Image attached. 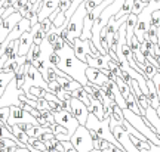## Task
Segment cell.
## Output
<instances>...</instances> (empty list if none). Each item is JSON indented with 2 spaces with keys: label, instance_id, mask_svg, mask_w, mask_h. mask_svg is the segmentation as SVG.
Wrapping results in <instances>:
<instances>
[{
  "label": "cell",
  "instance_id": "obj_23",
  "mask_svg": "<svg viewBox=\"0 0 160 152\" xmlns=\"http://www.w3.org/2000/svg\"><path fill=\"white\" fill-rule=\"evenodd\" d=\"M40 56H42V49H40V46L33 43V46H31V49H30V52H28V55H27V62L31 64V62H34V61H39Z\"/></svg>",
  "mask_w": 160,
  "mask_h": 152
},
{
  "label": "cell",
  "instance_id": "obj_29",
  "mask_svg": "<svg viewBox=\"0 0 160 152\" xmlns=\"http://www.w3.org/2000/svg\"><path fill=\"white\" fill-rule=\"evenodd\" d=\"M145 3H142V2H141V0H133V6H132V13H133V15H139V13H141V12L144 11V7H145Z\"/></svg>",
  "mask_w": 160,
  "mask_h": 152
},
{
  "label": "cell",
  "instance_id": "obj_16",
  "mask_svg": "<svg viewBox=\"0 0 160 152\" xmlns=\"http://www.w3.org/2000/svg\"><path fill=\"white\" fill-rule=\"evenodd\" d=\"M18 41H19L18 56H27L30 49H31V46H33V36H31L30 33H24Z\"/></svg>",
  "mask_w": 160,
  "mask_h": 152
},
{
  "label": "cell",
  "instance_id": "obj_9",
  "mask_svg": "<svg viewBox=\"0 0 160 152\" xmlns=\"http://www.w3.org/2000/svg\"><path fill=\"white\" fill-rule=\"evenodd\" d=\"M111 133H113L116 140L123 146L125 152H139L137 148L132 145L131 136H129V133L126 131V129L123 126H114V127H111Z\"/></svg>",
  "mask_w": 160,
  "mask_h": 152
},
{
  "label": "cell",
  "instance_id": "obj_7",
  "mask_svg": "<svg viewBox=\"0 0 160 152\" xmlns=\"http://www.w3.org/2000/svg\"><path fill=\"white\" fill-rule=\"evenodd\" d=\"M19 123H27V124H33V126H39L36 118L31 115L30 112L24 111L18 107H11V115H9V121H8V126L12 127V126H17Z\"/></svg>",
  "mask_w": 160,
  "mask_h": 152
},
{
  "label": "cell",
  "instance_id": "obj_26",
  "mask_svg": "<svg viewBox=\"0 0 160 152\" xmlns=\"http://www.w3.org/2000/svg\"><path fill=\"white\" fill-rule=\"evenodd\" d=\"M27 145H30L33 149H37V151H40V152H45L46 149H48L45 142L39 140V139H36V137H30L28 142H27Z\"/></svg>",
  "mask_w": 160,
  "mask_h": 152
},
{
  "label": "cell",
  "instance_id": "obj_49",
  "mask_svg": "<svg viewBox=\"0 0 160 152\" xmlns=\"http://www.w3.org/2000/svg\"><path fill=\"white\" fill-rule=\"evenodd\" d=\"M0 152H6V149H0Z\"/></svg>",
  "mask_w": 160,
  "mask_h": 152
},
{
  "label": "cell",
  "instance_id": "obj_5",
  "mask_svg": "<svg viewBox=\"0 0 160 152\" xmlns=\"http://www.w3.org/2000/svg\"><path fill=\"white\" fill-rule=\"evenodd\" d=\"M31 87H39V89H43V90L49 92L48 83L45 81L42 73H40L37 68H34L31 64H30L28 68H27V74H25V84H24V87H22L24 93L27 95Z\"/></svg>",
  "mask_w": 160,
  "mask_h": 152
},
{
  "label": "cell",
  "instance_id": "obj_21",
  "mask_svg": "<svg viewBox=\"0 0 160 152\" xmlns=\"http://www.w3.org/2000/svg\"><path fill=\"white\" fill-rule=\"evenodd\" d=\"M13 77H15V74H12V73H0V97L3 96L6 87L13 80Z\"/></svg>",
  "mask_w": 160,
  "mask_h": 152
},
{
  "label": "cell",
  "instance_id": "obj_46",
  "mask_svg": "<svg viewBox=\"0 0 160 152\" xmlns=\"http://www.w3.org/2000/svg\"><path fill=\"white\" fill-rule=\"evenodd\" d=\"M141 2H142V3H145V5H148V3L151 2V0H141Z\"/></svg>",
  "mask_w": 160,
  "mask_h": 152
},
{
  "label": "cell",
  "instance_id": "obj_48",
  "mask_svg": "<svg viewBox=\"0 0 160 152\" xmlns=\"http://www.w3.org/2000/svg\"><path fill=\"white\" fill-rule=\"evenodd\" d=\"M91 152H102V151H98V149H92Z\"/></svg>",
  "mask_w": 160,
  "mask_h": 152
},
{
  "label": "cell",
  "instance_id": "obj_14",
  "mask_svg": "<svg viewBox=\"0 0 160 152\" xmlns=\"http://www.w3.org/2000/svg\"><path fill=\"white\" fill-rule=\"evenodd\" d=\"M86 78H88V83L99 86V87L105 84V81L108 80L102 74L101 69H95V68H91V67H88V69H86Z\"/></svg>",
  "mask_w": 160,
  "mask_h": 152
},
{
  "label": "cell",
  "instance_id": "obj_52",
  "mask_svg": "<svg viewBox=\"0 0 160 152\" xmlns=\"http://www.w3.org/2000/svg\"><path fill=\"white\" fill-rule=\"evenodd\" d=\"M70 2H73V0H70Z\"/></svg>",
  "mask_w": 160,
  "mask_h": 152
},
{
  "label": "cell",
  "instance_id": "obj_34",
  "mask_svg": "<svg viewBox=\"0 0 160 152\" xmlns=\"http://www.w3.org/2000/svg\"><path fill=\"white\" fill-rule=\"evenodd\" d=\"M70 6H71V2H70V0H59V6H58V7H59V11L65 15V12L70 9Z\"/></svg>",
  "mask_w": 160,
  "mask_h": 152
},
{
  "label": "cell",
  "instance_id": "obj_13",
  "mask_svg": "<svg viewBox=\"0 0 160 152\" xmlns=\"http://www.w3.org/2000/svg\"><path fill=\"white\" fill-rule=\"evenodd\" d=\"M59 6V0H43L42 3V7L40 11L37 12V19H39V24H42L45 19L51 17L53 12L58 9Z\"/></svg>",
  "mask_w": 160,
  "mask_h": 152
},
{
  "label": "cell",
  "instance_id": "obj_41",
  "mask_svg": "<svg viewBox=\"0 0 160 152\" xmlns=\"http://www.w3.org/2000/svg\"><path fill=\"white\" fill-rule=\"evenodd\" d=\"M89 133H91L92 142H98V140H99V139H101V137H99V136H98L97 133H95V131H92V130H89Z\"/></svg>",
  "mask_w": 160,
  "mask_h": 152
},
{
  "label": "cell",
  "instance_id": "obj_51",
  "mask_svg": "<svg viewBox=\"0 0 160 152\" xmlns=\"http://www.w3.org/2000/svg\"><path fill=\"white\" fill-rule=\"evenodd\" d=\"M0 50H2V45H0Z\"/></svg>",
  "mask_w": 160,
  "mask_h": 152
},
{
  "label": "cell",
  "instance_id": "obj_44",
  "mask_svg": "<svg viewBox=\"0 0 160 152\" xmlns=\"http://www.w3.org/2000/svg\"><path fill=\"white\" fill-rule=\"evenodd\" d=\"M27 149H28L30 152H40V151H37V149H33V148L30 146V145H27Z\"/></svg>",
  "mask_w": 160,
  "mask_h": 152
},
{
  "label": "cell",
  "instance_id": "obj_36",
  "mask_svg": "<svg viewBox=\"0 0 160 152\" xmlns=\"http://www.w3.org/2000/svg\"><path fill=\"white\" fill-rule=\"evenodd\" d=\"M25 3H27V0H13V7H15V11L19 12L24 7Z\"/></svg>",
  "mask_w": 160,
  "mask_h": 152
},
{
  "label": "cell",
  "instance_id": "obj_32",
  "mask_svg": "<svg viewBox=\"0 0 160 152\" xmlns=\"http://www.w3.org/2000/svg\"><path fill=\"white\" fill-rule=\"evenodd\" d=\"M151 25L156 27L157 30L160 28V9H157V11L151 13Z\"/></svg>",
  "mask_w": 160,
  "mask_h": 152
},
{
  "label": "cell",
  "instance_id": "obj_27",
  "mask_svg": "<svg viewBox=\"0 0 160 152\" xmlns=\"http://www.w3.org/2000/svg\"><path fill=\"white\" fill-rule=\"evenodd\" d=\"M9 115H11V107L9 108H0V124H3L8 129H12L8 126V121H9Z\"/></svg>",
  "mask_w": 160,
  "mask_h": 152
},
{
  "label": "cell",
  "instance_id": "obj_4",
  "mask_svg": "<svg viewBox=\"0 0 160 152\" xmlns=\"http://www.w3.org/2000/svg\"><path fill=\"white\" fill-rule=\"evenodd\" d=\"M71 145L76 148L77 152H91L93 149V142H92L91 133L85 126H79L74 135L71 136Z\"/></svg>",
  "mask_w": 160,
  "mask_h": 152
},
{
  "label": "cell",
  "instance_id": "obj_38",
  "mask_svg": "<svg viewBox=\"0 0 160 152\" xmlns=\"http://www.w3.org/2000/svg\"><path fill=\"white\" fill-rule=\"evenodd\" d=\"M64 46H65V41H64L62 39H58L57 43L53 45V50H55V52H59L61 49H64Z\"/></svg>",
  "mask_w": 160,
  "mask_h": 152
},
{
  "label": "cell",
  "instance_id": "obj_3",
  "mask_svg": "<svg viewBox=\"0 0 160 152\" xmlns=\"http://www.w3.org/2000/svg\"><path fill=\"white\" fill-rule=\"evenodd\" d=\"M88 15L86 12V6L85 3L76 9V12L73 13V17L68 19V41H67V46L73 47V43H74V39H79L82 36V31H83V22H85V18Z\"/></svg>",
  "mask_w": 160,
  "mask_h": 152
},
{
  "label": "cell",
  "instance_id": "obj_45",
  "mask_svg": "<svg viewBox=\"0 0 160 152\" xmlns=\"http://www.w3.org/2000/svg\"><path fill=\"white\" fill-rule=\"evenodd\" d=\"M156 114H157V117H159V118H160V107L157 108V109H156Z\"/></svg>",
  "mask_w": 160,
  "mask_h": 152
},
{
  "label": "cell",
  "instance_id": "obj_37",
  "mask_svg": "<svg viewBox=\"0 0 160 152\" xmlns=\"http://www.w3.org/2000/svg\"><path fill=\"white\" fill-rule=\"evenodd\" d=\"M64 146V152H77L76 151V148L71 145V142H61Z\"/></svg>",
  "mask_w": 160,
  "mask_h": 152
},
{
  "label": "cell",
  "instance_id": "obj_31",
  "mask_svg": "<svg viewBox=\"0 0 160 152\" xmlns=\"http://www.w3.org/2000/svg\"><path fill=\"white\" fill-rule=\"evenodd\" d=\"M52 28H53V24H52V21L48 18V19H45L43 22L40 24V30L43 31L45 34H49L52 31Z\"/></svg>",
  "mask_w": 160,
  "mask_h": 152
},
{
  "label": "cell",
  "instance_id": "obj_33",
  "mask_svg": "<svg viewBox=\"0 0 160 152\" xmlns=\"http://www.w3.org/2000/svg\"><path fill=\"white\" fill-rule=\"evenodd\" d=\"M45 37H46V34L43 33L42 30H39V31L33 36V43H34V45H37V46H40V45H42V41L45 40Z\"/></svg>",
  "mask_w": 160,
  "mask_h": 152
},
{
  "label": "cell",
  "instance_id": "obj_18",
  "mask_svg": "<svg viewBox=\"0 0 160 152\" xmlns=\"http://www.w3.org/2000/svg\"><path fill=\"white\" fill-rule=\"evenodd\" d=\"M147 87H148V95H147L148 107L153 108V109H157L160 107V102H159V97H157V92H156L153 80H147Z\"/></svg>",
  "mask_w": 160,
  "mask_h": 152
},
{
  "label": "cell",
  "instance_id": "obj_1",
  "mask_svg": "<svg viewBox=\"0 0 160 152\" xmlns=\"http://www.w3.org/2000/svg\"><path fill=\"white\" fill-rule=\"evenodd\" d=\"M58 56H59V64H58V69H61L62 73L68 74L71 78L80 83L82 86L88 84V78H86V69H88V64L85 62H80L76 58L73 47L70 46H64V49H61L59 52H57Z\"/></svg>",
  "mask_w": 160,
  "mask_h": 152
},
{
  "label": "cell",
  "instance_id": "obj_22",
  "mask_svg": "<svg viewBox=\"0 0 160 152\" xmlns=\"http://www.w3.org/2000/svg\"><path fill=\"white\" fill-rule=\"evenodd\" d=\"M71 97H74V99H77V101L83 102L86 107H89V105H91V101H89V95L86 93V90L83 89V86H82V87H79L77 90L73 92V93H71Z\"/></svg>",
  "mask_w": 160,
  "mask_h": 152
},
{
  "label": "cell",
  "instance_id": "obj_11",
  "mask_svg": "<svg viewBox=\"0 0 160 152\" xmlns=\"http://www.w3.org/2000/svg\"><path fill=\"white\" fill-rule=\"evenodd\" d=\"M70 102H71V111H70V112L73 114V117L79 121L80 126H85L86 120L89 117V109H88V107H86L83 102L77 101L74 97H71Z\"/></svg>",
  "mask_w": 160,
  "mask_h": 152
},
{
  "label": "cell",
  "instance_id": "obj_42",
  "mask_svg": "<svg viewBox=\"0 0 160 152\" xmlns=\"http://www.w3.org/2000/svg\"><path fill=\"white\" fill-rule=\"evenodd\" d=\"M30 114H31V115H33L34 118H37V117H39V115H40V111H37L36 108H33V109L30 111Z\"/></svg>",
  "mask_w": 160,
  "mask_h": 152
},
{
  "label": "cell",
  "instance_id": "obj_6",
  "mask_svg": "<svg viewBox=\"0 0 160 152\" xmlns=\"http://www.w3.org/2000/svg\"><path fill=\"white\" fill-rule=\"evenodd\" d=\"M24 93V90H18L15 80H12L9 86L6 87L3 96L0 97V108H9V107H19V95Z\"/></svg>",
  "mask_w": 160,
  "mask_h": 152
},
{
  "label": "cell",
  "instance_id": "obj_50",
  "mask_svg": "<svg viewBox=\"0 0 160 152\" xmlns=\"http://www.w3.org/2000/svg\"><path fill=\"white\" fill-rule=\"evenodd\" d=\"M45 152H52V151H48V149H46V151H45Z\"/></svg>",
  "mask_w": 160,
  "mask_h": 152
},
{
  "label": "cell",
  "instance_id": "obj_39",
  "mask_svg": "<svg viewBox=\"0 0 160 152\" xmlns=\"http://www.w3.org/2000/svg\"><path fill=\"white\" fill-rule=\"evenodd\" d=\"M71 101V99H70ZM70 101H61V107H62V111H71V102Z\"/></svg>",
  "mask_w": 160,
  "mask_h": 152
},
{
  "label": "cell",
  "instance_id": "obj_17",
  "mask_svg": "<svg viewBox=\"0 0 160 152\" xmlns=\"http://www.w3.org/2000/svg\"><path fill=\"white\" fill-rule=\"evenodd\" d=\"M110 120L114 121L116 126H123V123H125L123 109H122L116 102H111V103H110Z\"/></svg>",
  "mask_w": 160,
  "mask_h": 152
},
{
  "label": "cell",
  "instance_id": "obj_8",
  "mask_svg": "<svg viewBox=\"0 0 160 152\" xmlns=\"http://www.w3.org/2000/svg\"><path fill=\"white\" fill-rule=\"evenodd\" d=\"M53 117H55V123L59 124V126H62L64 129H67L70 137L74 135V131L80 126L79 121H77V120L73 117V114L68 112V111H61V112H57V114H53Z\"/></svg>",
  "mask_w": 160,
  "mask_h": 152
},
{
  "label": "cell",
  "instance_id": "obj_43",
  "mask_svg": "<svg viewBox=\"0 0 160 152\" xmlns=\"http://www.w3.org/2000/svg\"><path fill=\"white\" fill-rule=\"evenodd\" d=\"M15 152H30L27 148H19V146H17L15 148Z\"/></svg>",
  "mask_w": 160,
  "mask_h": 152
},
{
  "label": "cell",
  "instance_id": "obj_30",
  "mask_svg": "<svg viewBox=\"0 0 160 152\" xmlns=\"http://www.w3.org/2000/svg\"><path fill=\"white\" fill-rule=\"evenodd\" d=\"M49 129H51V131H52V133H53L55 136H57V135H68L67 129H64L62 126H59V124H57V123L52 124ZM68 136H70V135H68Z\"/></svg>",
  "mask_w": 160,
  "mask_h": 152
},
{
  "label": "cell",
  "instance_id": "obj_25",
  "mask_svg": "<svg viewBox=\"0 0 160 152\" xmlns=\"http://www.w3.org/2000/svg\"><path fill=\"white\" fill-rule=\"evenodd\" d=\"M144 40H150L153 45H157V43H159L157 28H156V27H153V25H150L148 31H147V33H145V36H144Z\"/></svg>",
  "mask_w": 160,
  "mask_h": 152
},
{
  "label": "cell",
  "instance_id": "obj_47",
  "mask_svg": "<svg viewBox=\"0 0 160 152\" xmlns=\"http://www.w3.org/2000/svg\"><path fill=\"white\" fill-rule=\"evenodd\" d=\"M156 61H157V64H159V74H160V58H157Z\"/></svg>",
  "mask_w": 160,
  "mask_h": 152
},
{
  "label": "cell",
  "instance_id": "obj_20",
  "mask_svg": "<svg viewBox=\"0 0 160 152\" xmlns=\"http://www.w3.org/2000/svg\"><path fill=\"white\" fill-rule=\"evenodd\" d=\"M49 19H51L52 24H53V28H61L64 24H65V21H67L65 15H64L62 12L59 11V7H58L57 11H55L51 15V17H49Z\"/></svg>",
  "mask_w": 160,
  "mask_h": 152
},
{
  "label": "cell",
  "instance_id": "obj_2",
  "mask_svg": "<svg viewBox=\"0 0 160 152\" xmlns=\"http://www.w3.org/2000/svg\"><path fill=\"white\" fill-rule=\"evenodd\" d=\"M85 127L88 130L95 131V133H97L101 139L110 142L113 146H116L117 149H120V151L125 152L123 146H122L119 142L116 140L114 136H113V133H111V129H110V118L108 120H98L97 117H93L92 114H89V117H88V120H86Z\"/></svg>",
  "mask_w": 160,
  "mask_h": 152
},
{
  "label": "cell",
  "instance_id": "obj_40",
  "mask_svg": "<svg viewBox=\"0 0 160 152\" xmlns=\"http://www.w3.org/2000/svg\"><path fill=\"white\" fill-rule=\"evenodd\" d=\"M139 152H160V146H156V145H150V149H141Z\"/></svg>",
  "mask_w": 160,
  "mask_h": 152
},
{
  "label": "cell",
  "instance_id": "obj_24",
  "mask_svg": "<svg viewBox=\"0 0 160 152\" xmlns=\"http://www.w3.org/2000/svg\"><path fill=\"white\" fill-rule=\"evenodd\" d=\"M116 84L119 87V92H120V95L123 96V99L131 95V86L128 84V83H125L120 77H116Z\"/></svg>",
  "mask_w": 160,
  "mask_h": 152
},
{
  "label": "cell",
  "instance_id": "obj_15",
  "mask_svg": "<svg viewBox=\"0 0 160 152\" xmlns=\"http://www.w3.org/2000/svg\"><path fill=\"white\" fill-rule=\"evenodd\" d=\"M111 61V58L108 56V55H105V56H102V55H99V56H92V55H89V56L86 58V64H88V67L91 68H95V69H108V62Z\"/></svg>",
  "mask_w": 160,
  "mask_h": 152
},
{
  "label": "cell",
  "instance_id": "obj_10",
  "mask_svg": "<svg viewBox=\"0 0 160 152\" xmlns=\"http://www.w3.org/2000/svg\"><path fill=\"white\" fill-rule=\"evenodd\" d=\"M21 19H22V15H21L19 12H15V13H12L11 17L5 18V19L2 21V24H0V45L5 41L6 37L11 34V31L15 28V25H17Z\"/></svg>",
  "mask_w": 160,
  "mask_h": 152
},
{
  "label": "cell",
  "instance_id": "obj_19",
  "mask_svg": "<svg viewBox=\"0 0 160 152\" xmlns=\"http://www.w3.org/2000/svg\"><path fill=\"white\" fill-rule=\"evenodd\" d=\"M28 62H25L24 65H21V67L18 68V71L15 73V77H13V80H15V83H17V89L18 90H22L24 84H25V74H27V68H28Z\"/></svg>",
  "mask_w": 160,
  "mask_h": 152
},
{
  "label": "cell",
  "instance_id": "obj_35",
  "mask_svg": "<svg viewBox=\"0 0 160 152\" xmlns=\"http://www.w3.org/2000/svg\"><path fill=\"white\" fill-rule=\"evenodd\" d=\"M37 111H45V109H49V102L45 101V99H39L37 101V107H36Z\"/></svg>",
  "mask_w": 160,
  "mask_h": 152
},
{
  "label": "cell",
  "instance_id": "obj_12",
  "mask_svg": "<svg viewBox=\"0 0 160 152\" xmlns=\"http://www.w3.org/2000/svg\"><path fill=\"white\" fill-rule=\"evenodd\" d=\"M73 52H74L76 58L79 59L80 62H85L86 64V58L91 55V49H89V40H82L74 39V43H73Z\"/></svg>",
  "mask_w": 160,
  "mask_h": 152
},
{
  "label": "cell",
  "instance_id": "obj_28",
  "mask_svg": "<svg viewBox=\"0 0 160 152\" xmlns=\"http://www.w3.org/2000/svg\"><path fill=\"white\" fill-rule=\"evenodd\" d=\"M43 78H45V81L48 83V84H49V83H55V81H57V78H58L57 68H49V69L43 74Z\"/></svg>",
  "mask_w": 160,
  "mask_h": 152
}]
</instances>
